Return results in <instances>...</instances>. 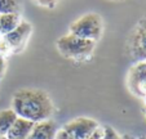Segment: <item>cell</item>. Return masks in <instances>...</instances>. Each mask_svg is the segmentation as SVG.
<instances>
[{
    "label": "cell",
    "mask_w": 146,
    "mask_h": 139,
    "mask_svg": "<svg viewBox=\"0 0 146 139\" xmlns=\"http://www.w3.org/2000/svg\"><path fill=\"white\" fill-rule=\"evenodd\" d=\"M12 109L18 117L40 123L49 120L54 112V106L49 96L40 89H19L12 99Z\"/></svg>",
    "instance_id": "cell-1"
},
{
    "label": "cell",
    "mask_w": 146,
    "mask_h": 139,
    "mask_svg": "<svg viewBox=\"0 0 146 139\" xmlns=\"http://www.w3.org/2000/svg\"><path fill=\"white\" fill-rule=\"evenodd\" d=\"M96 43L92 40L82 39L72 34L62 36L57 40V49L65 58L74 61H84L92 55Z\"/></svg>",
    "instance_id": "cell-2"
},
{
    "label": "cell",
    "mask_w": 146,
    "mask_h": 139,
    "mask_svg": "<svg viewBox=\"0 0 146 139\" xmlns=\"http://www.w3.org/2000/svg\"><path fill=\"white\" fill-rule=\"evenodd\" d=\"M102 31H104L102 18L97 13H87L70 25V34L78 38L92 40L94 43L100 40Z\"/></svg>",
    "instance_id": "cell-3"
},
{
    "label": "cell",
    "mask_w": 146,
    "mask_h": 139,
    "mask_svg": "<svg viewBox=\"0 0 146 139\" xmlns=\"http://www.w3.org/2000/svg\"><path fill=\"white\" fill-rule=\"evenodd\" d=\"M125 48L128 57L135 61V63L146 61V14L138 19L133 30L131 31Z\"/></svg>",
    "instance_id": "cell-4"
},
{
    "label": "cell",
    "mask_w": 146,
    "mask_h": 139,
    "mask_svg": "<svg viewBox=\"0 0 146 139\" xmlns=\"http://www.w3.org/2000/svg\"><path fill=\"white\" fill-rule=\"evenodd\" d=\"M127 84L131 93L143 98L146 96V61L136 62L128 71Z\"/></svg>",
    "instance_id": "cell-5"
},
{
    "label": "cell",
    "mask_w": 146,
    "mask_h": 139,
    "mask_svg": "<svg viewBox=\"0 0 146 139\" xmlns=\"http://www.w3.org/2000/svg\"><path fill=\"white\" fill-rule=\"evenodd\" d=\"M31 31H33V27H31L30 23L26 21H21V23L13 31L3 35L1 39L4 40V43L7 44V46L9 48L11 52L17 53L23 49V46H25Z\"/></svg>",
    "instance_id": "cell-6"
},
{
    "label": "cell",
    "mask_w": 146,
    "mask_h": 139,
    "mask_svg": "<svg viewBox=\"0 0 146 139\" xmlns=\"http://www.w3.org/2000/svg\"><path fill=\"white\" fill-rule=\"evenodd\" d=\"M98 123L89 117H78L64 126V129L74 139H86L98 129Z\"/></svg>",
    "instance_id": "cell-7"
},
{
    "label": "cell",
    "mask_w": 146,
    "mask_h": 139,
    "mask_svg": "<svg viewBox=\"0 0 146 139\" xmlns=\"http://www.w3.org/2000/svg\"><path fill=\"white\" fill-rule=\"evenodd\" d=\"M34 125H35V123H33V121L22 117H17L14 124L12 125L11 130L7 134V136H8V139H27Z\"/></svg>",
    "instance_id": "cell-8"
},
{
    "label": "cell",
    "mask_w": 146,
    "mask_h": 139,
    "mask_svg": "<svg viewBox=\"0 0 146 139\" xmlns=\"http://www.w3.org/2000/svg\"><path fill=\"white\" fill-rule=\"evenodd\" d=\"M56 131L57 130L54 123L50 120H44L40 123H35L27 139H54Z\"/></svg>",
    "instance_id": "cell-9"
},
{
    "label": "cell",
    "mask_w": 146,
    "mask_h": 139,
    "mask_svg": "<svg viewBox=\"0 0 146 139\" xmlns=\"http://www.w3.org/2000/svg\"><path fill=\"white\" fill-rule=\"evenodd\" d=\"M21 23L19 13H7L0 16V35L3 36L5 34L13 31L17 26Z\"/></svg>",
    "instance_id": "cell-10"
},
{
    "label": "cell",
    "mask_w": 146,
    "mask_h": 139,
    "mask_svg": "<svg viewBox=\"0 0 146 139\" xmlns=\"http://www.w3.org/2000/svg\"><path fill=\"white\" fill-rule=\"evenodd\" d=\"M17 117L18 116H17L16 112L12 108L0 111V134L1 135H7L8 134V131L11 130L12 125L14 124Z\"/></svg>",
    "instance_id": "cell-11"
},
{
    "label": "cell",
    "mask_w": 146,
    "mask_h": 139,
    "mask_svg": "<svg viewBox=\"0 0 146 139\" xmlns=\"http://www.w3.org/2000/svg\"><path fill=\"white\" fill-rule=\"evenodd\" d=\"M22 7L21 0H0V14L19 13Z\"/></svg>",
    "instance_id": "cell-12"
},
{
    "label": "cell",
    "mask_w": 146,
    "mask_h": 139,
    "mask_svg": "<svg viewBox=\"0 0 146 139\" xmlns=\"http://www.w3.org/2000/svg\"><path fill=\"white\" fill-rule=\"evenodd\" d=\"M101 139H121V136L114 130L111 126H106L104 129V134H102Z\"/></svg>",
    "instance_id": "cell-13"
},
{
    "label": "cell",
    "mask_w": 146,
    "mask_h": 139,
    "mask_svg": "<svg viewBox=\"0 0 146 139\" xmlns=\"http://www.w3.org/2000/svg\"><path fill=\"white\" fill-rule=\"evenodd\" d=\"M36 3L39 5L44 7V8H48V9H53L57 4V0H36Z\"/></svg>",
    "instance_id": "cell-14"
},
{
    "label": "cell",
    "mask_w": 146,
    "mask_h": 139,
    "mask_svg": "<svg viewBox=\"0 0 146 139\" xmlns=\"http://www.w3.org/2000/svg\"><path fill=\"white\" fill-rule=\"evenodd\" d=\"M54 139H74L69 133H67L65 129H61V130H57L56 131V135H54Z\"/></svg>",
    "instance_id": "cell-15"
},
{
    "label": "cell",
    "mask_w": 146,
    "mask_h": 139,
    "mask_svg": "<svg viewBox=\"0 0 146 139\" xmlns=\"http://www.w3.org/2000/svg\"><path fill=\"white\" fill-rule=\"evenodd\" d=\"M102 134H104V129H100L98 128L93 134H91V135H89L88 138H86V139H101L102 138Z\"/></svg>",
    "instance_id": "cell-16"
},
{
    "label": "cell",
    "mask_w": 146,
    "mask_h": 139,
    "mask_svg": "<svg viewBox=\"0 0 146 139\" xmlns=\"http://www.w3.org/2000/svg\"><path fill=\"white\" fill-rule=\"evenodd\" d=\"M4 72H5V58L4 55H0V79L4 76Z\"/></svg>",
    "instance_id": "cell-17"
},
{
    "label": "cell",
    "mask_w": 146,
    "mask_h": 139,
    "mask_svg": "<svg viewBox=\"0 0 146 139\" xmlns=\"http://www.w3.org/2000/svg\"><path fill=\"white\" fill-rule=\"evenodd\" d=\"M121 139H135V138H133V136H131V135H128V134H125V135L121 136Z\"/></svg>",
    "instance_id": "cell-18"
},
{
    "label": "cell",
    "mask_w": 146,
    "mask_h": 139,
    "mask_svg": "<svg viewBox=\"0 0 146 139\" xmlns=\"http://www.w3.org/2000/svg\"><path fill=\"white\" fill-rule=\"evenodd\" d=\"M0 139H8V136H7V135H1V134H0Z\"/></svg>",
    "instance_id": "cell-19"
},
{
    "label": "cell",
    "mask_w": 146,
    "mask_h": 139,
    "mask_svg": "<svg viewBox=\"0 0 146 139\" xmlns=\"http://www.w3.org/2000/svg\"><path fill=\"white\" fill-rule=\"evenodd\" d=\"M137 139H146V136H140V138H137Z\"/></svg>",
    "instance_id": "cell-20"
},
{
    "label": "cell",
    "mask_w": 146,
    "mask_h": 139,
    "mask_svg": "<svg viewBox=\"0 0 146 139\" xmlns=\"http://www.w3.org/2000/svg\"><path fill=\"white\" fill-rule=\"evenodd\" d=\"M143 101H145V104H146V96L143 97Z\"/></svg>",
    "instance_id": "cell-21"
},
{
    "label": "cell",
    "mask_w": 146,
    "mask_h": 139,
    "mask_svg": "<svg viewBox=\"0 0 146 139\" xmlns=\"http://www.w3.org/2000/svg\"><path fill=\"white\" fill-rule=\"evenodd\" d=\"M145 116H146V108H145Z\"/></svg>",
    "instance_id": "cell-22"
},
{
    "label": "cell",
    "mask_w": 146,
    "mask_h": 139,
    "mask_svg": "<svg viewBox=\"0 0 146 139\" xmlns=\"http://www.w3.org/2000/svg\"><path fill=\"white\" fill-rule=\"evenodd\" d=\"M116 1H121V0H116Z\"/></svg>",
    "instance_id": "cell-23"
},
{
    "label": "cell",
    "mask_w": 146,
    "mask_h": 139,
    "mask_svg": "<svg viewBox=\"0 0 146 139\" xmlns=\"http://www.w3.org/2000/svg\"><path fill=\"white\" fill-rule=\"evenodd\" d=\"M0 16H1V14H0Z\"/></svg>",
    "instance_id": "cell-24"
}]
</instances>
